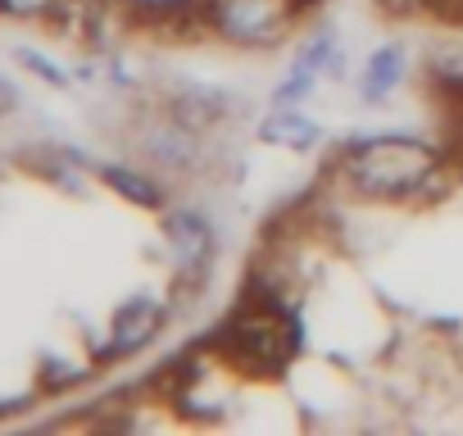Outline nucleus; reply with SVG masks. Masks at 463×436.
Wrapping results in <instances>:
<instances>
[{
	"instance_id": "f257e3e1",
	"label": "nucleus",
	"mask_w": 463,
	"mask_h": 436,
	"mask_svg": "<svg viewBox=\"0 0 463 436\" xmlns=\"http://www.w3.org/2000/svg\"><path fill=\"white\" fill-rule=\"evenodd\" d=\"M458 168L445 146L418 132L350 137L327 159V182L359 204H427L449 191Z\"/></svg>"
},
{
	"instance_id": "9b49d317",
	"label": "nucleus",
	"mask_w": 463,
	"mask_h": 436,
	"mask_svg": "<svg viewBox=\"0 0 463 436\" xmlns=\"http://www.w3.org/2000/svg\"><path fill=\"white\" fill-rule=\"evenodd\" d=\"M296 60H300V64H309L314 73L332 78V82H341V78H345V42H341V33H336V28H314V33L296 46Z\"/></svg>"
},
{
	"instance_id": "6e6552de",
	"label": "nucleus",
	"mask_w": 463,
	"mask_h": 436,
	"mask_svg": "<svg viewBox=\"0 0 463 436\" xmlns=\"http://www.w3.org/2000/svg\"><path fill=\"white\" fill-rule=\"evenodd\" d=\"M255 137H260L264 146L305 155V150H314V146L323 141V128H318L300 105H269V114H264L260 128H255Z\"/></svg>"
},
{
	"instance_id": "20e7f679",
	"label": "nucleus",
	"mask_w": 463,
	"mask_h": 436,
	"mask_svg": "<svg viewBox=\"0 0 463 436\" xmlns=\"http://www.w3.org/2000/svg\"><path fill=\"white\" fill-rule=\"evenodd\" d=\"M213 132H200L195 123H186L168 100L137 114L132 128V150L146 159V168H155L159 177H200L213 164Z\"/></svg>"
},
{
	"instance_id": "f8f14e48",
	"label": "nucleus",
	"mask_w": 463,
	"mask_h": 436,
	"mask_svg": "<svg viewBox=\"0 0 463 436\" xmlns=\"http://www.w3.org/2000/svg\"><path fill=\"white\" fill-rule=\"evenodd\" d=\"M318 87H323V73H314L309 64H300V60L291 55V69H287L282 82L273 87V105H305Z\"/></svg>"
},
{
	"instance_id": "0eeeda50",
	"label": "nucleus",
	"mask_w": 463,
	"mask_h": 436,
	"mask_svg": "<svg viewBox=\"0 0 463 436\" xmlns=\"http://www.w3.org/2000/svg\"><path fill=\"white\" fill-rule=\"evenodd\" d=\"M404 73H409V51H404V42H382L377 51H368L354 91H359L364 105H386V100L404 87Z\"/></svg>"
},
{
	"instance_id": "39448f33",
	"label": "nucleus",
	"mask_w": 463,
	"mask_h": 436,
	"mask_svg": "<svg viewBox=\"0 0 463 436\" xmlns=\"http://www.w3.org/2000/svg\"><path fill=\"white\" fill-rule=\"evenodd\" d=\"M164 246L173 260V278L182 296H200L218 269V228L204 209L168 204L164 209Z\"/></svg>"
},
{
	"instance_id": "9d476101",
	"label": "nucleus",
	"mask_w": 463,
	"mask_h": 436,
	"mask_svg": "<svg viewBox=\"0 0 463 436\" xmlns=\"http://www.w3.org/2000/svg\"><path fill=\"white\" fill-rule=\"evenodd\" d=\"M100 177H105V186H114L123 200H132V204H141V209H159V213L168 209V186H164V177H159L155 168L105 164Z\"/></svg>"
},
{
	"instance_id": "f03ea898",
	"label": "nucleus",
	"mask_w": 463,
	"mask_h": 436,
	"mask_svg": "<svg viewBox=\"0 0 463 436\" xmlns=\"http://www.w3.org/2000/svg\"><path fill=\"white\" fill-rule=\"evenodd\" d=\"M209 346L218 350V359L232 368V377H250V382H278L287 377V368L300 359L305 346V327L296 305L282 300H260V296H241Z\"/></svg>"
},
{
	"instance_id": "7ed1b4c3",
	"label": "nucleus",
	"mask_w": 463,
	"mask_h": 436,
	"mask_svg": "<svg viewBox=\"0 0 463 436\" xmlns=\"http://www.w3.org/2000/svg\"><path fill=\"white\" fill-rule=\"evenodd\" d=\"M200 19L209 42L232 51H273L305 24L296 0H200Z\"/></svg>"
},
{
	"instance_id": "ddd939ff",
	"label": "nucleus",
	"mask_w": 463,
	"mask_h": 436,
	"mask_svg": "<svg viewBox=\"0 0 463 436\" xmlns=\"http://www.w3.org/2000/svg\"><path fill=\"white\" fill-rule=\"evenodd\" d=\"M64 5V0H0V10L14 14V19H46Z\"/></svg>"
},
{
	"instance_id": "1a4fd4ad",
	"label": "nucleus",
	"mask_w": 463,
	"mask_h": 436,
	"mask_svg": "<svg viewBox=\"0 0 463 436\" xmlns=\"http://www.w3.org/2000/svg\"><path fill=\"white\" fill-rule=\"evenodd\" d=\"M118 5L132 10L146 28H168V33L209 37V33H204V19H200V0H118Z\"/></svg>"
},
{
	"instance_id": "423d86ee",
	"label": "nucleus",
	"mask_w": 463,
	"mask_h": 436,
	"mask_svg": "<svg viewBox=\"0 0 463 436\" xmlns=\"http://www.w3.org/2000/svg\"><path fill=\"white\" fill-rule=\"evenodd\" d=\"M168 323V305L159 296H132L118 305L114 323H109V346H105V359H132L141 355Z\"/></svg>"
}]
</instances>
